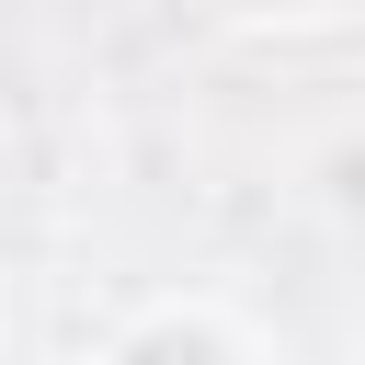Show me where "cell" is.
I'll return each mask as SVG.
<instances>
[{"label": "cell", "instance_id": "cell-2", "mask_svg": "<svg viewBox=\"0 0 365 365\" xmlns=\"http://www.w3.org/2000/svg\"><path fill=\"white\" fill-rule=\"evenodd\" d=\"M205 23H228V34H319V23H342L354 0H194Z\"/></svg>", "mask_w": 365, "mask_h": 365}, {"label": "cell", "instance_id": "cell-1", "mask_svg": "<svg viewBox=\"0 0 365 365\" xmlns=\"http://www.w3.org/2000/svg\"><path fill=\"white\" fill-rule=\"evenodd\" d=\"M80 365H274V354H262V331H251L240 308H217V297H148V308H125Z\"/></svg>", "mask_w": 365, "mask_h": 365}]
</instances>
